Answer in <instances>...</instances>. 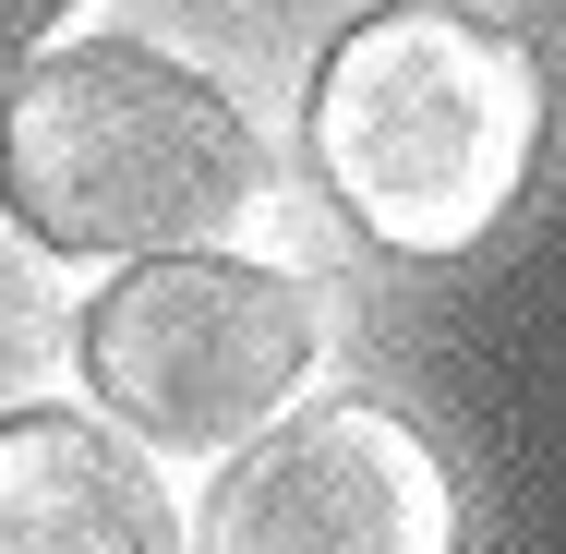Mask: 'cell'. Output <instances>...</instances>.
Returning a JSON list of instances; mask_svg holds the SVG:
<instances>
[{
	"label": "cell",
	"mask_w": 566,
	"mask_h": 554,
	"mask_svg": "<svg viewBox=\"0 0 566 554\" xmlns=\"http://www.w3.org/2000/svg\"><path fill=\"white\" fill-rule=\"evenodd\" d=\"M0 206L49 253H229V229L265 206V145L193 61L85 36L12 73Z\"/></svg>",
	"instance_id": "1"
},
{
	"label": "cell",
	"mask_w": 566,
	"mask_h": 554,
	"mask_svg": "<svg viewBox=\"0 0 566 554\" xmlns=\"http://www.w3.org/2000/svg\"><path fill=\"white\" fill-rule=\"evenodd\" d=\"M302 133L361 241L447 265L518 206L543 157V61L482 12L386 0L326 49Z\"/></svg>",
	"instance_id": "2"
},
{
	"label": "cell",
	"mask_w": 566,
	"mask_h": 554,
	"mask_svg": "<svg viewBox=\"0 0 566 554\" xmlns=\"http://www.w3.org/2000/svg\"><path fill=\"white\" fill-rule=\"evenodd\" d=\"M85 386L133 446L241 458L314 386V302L241 253H145L85 302Z\"/></svg>",
	"instance_id": "3"
},
{
	"label": "cell",
	"mask_w": 566,
	"mask_h": 554,
	"mask_svg": "<svg viewBox=\"0 0 566 554\" xmlns=\"http://www.w3.org/2000/svg\"><path fill=\"white\" fill-rule=\"evenodd\" d=\"M206 554H458V482L386 398H326L229 458Z\"/></svg>",
	"instance_id": "4"
},
{
	"label": "cell",
	"mask_w": 566,
	"mask_h": 554,
	"mask_svg": "<svg viewBox=\"0 0 566 554\" xmlns=\"http://www.w3.org/2000/svg\"><path fill=\"white\" fill-rule=\"evenodd\" d=\"M0 554H181L169 482L73 410L0 422Z\"/></svg>",
	"instance_id": "5"
},
{
	"label": "cell",
	"mask_w": 566,
	"mask_h": 554,
	"mask_svg": "<svg viewBox=\"0 0 566 554\" xmlns=\"http://www.w3.org/2000/svg\"><path fill=\"white\" fill-rule=\"evenodd\" d=\"M61 12H73V0H0V73H24V61H36V36H49Z\"/></svg>",
	"instance_id": "6"
}]
</instances>
